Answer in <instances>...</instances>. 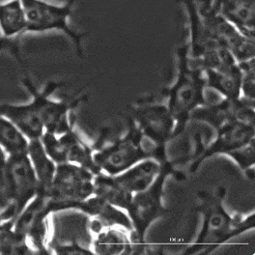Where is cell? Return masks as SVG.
I'll list each match as a JSON object with an SVG mask.
<instances>
[{"label": "cell", "instance_id": "6da1fadb", "mask_svg": "<svg viewBox=\"0 0 255 255\" xmlns=\"http://www.w3.org/2000/svg\"><path fill=\"white\" fill-rule=\"evenodd\" d=\"M226 196L225 186L197 192L196 212L201 218V226L195 238L181 252L182 255H211L224 244L255 229V211L250 214L228 211Z\"/></svg>", "mask_w": 255, "mask_h": 255}, {"label": "cell", "instance_id": "7a4b0ae2", "mask_svg": "<svg viewBox=\"0 0 255 255\" xmlns=\"http://www.w3.org/2000/svg\"><path fill=\"white\" fill-rule=\"evenodd\" d=\"M175 55V80L161 95L175 121L177 139L188 129L192 113L209 102L204 70L190 57L186 43L176 48Z\"/></svg>", "mask_w": 255, "mask_h": 255}, {"label": "cell", "instance_id": "3957f363", "mask_svg": "<svg viewBox=\"0 0 255 255\" xmlns=\"http://www.w3.org/2000/svg\"><path fill=\"white\" fill-rule=\"evenodd\" d=\"M225 156L234 161L245 177L254 182L255 178V124L230 122L216 128L198 157L187 167L194 174L208 159Z\"/></svg>", "mask_w": 255, "mask_h": 255}, {"label": "cell", "instance_id": "277c9868", "mask_svg": "<svg viewBox=\"0 0 255 255\" xmlns=\"http://www.w3.org/2000/svg\"><path fill=\"white\" fill-rule=\"evenodd\" d=\"M169 177H175L177 180L185 179L171 159L163 163L160 174L150 187L132 195L126 213L131 224L129 239L133 247V255L147 253V232L154 223L169 212L164 204L165 184Z\"/></svg>", "mask_w": 255, "mask_h": 255}, {"label": "cell", "instance_id": "5b68a950", "mask_svg": "<svg viewBox=\"0 0 255 255\" xmlns=\"http://www.w3.org/2000/svg\"><path fill=\"white\" fill-rule=\"evenodd\" d=\"M128 120L154 148L160 162L169 160L167 147L175 140V121L164 102L155 97L136 101L129 110Z\"/></svg>", "mask_w": 255, "mask_h": 255}, {"label": "cell", "instance_id": "8992f818", "mask_svg": "<svg viewBox=\"0 0 255 255\" xmlns=\"http://www.w3.org/2000/svg\"><path fill=\"white\" fill-rule=\"evenodd\" d=\"M92 147L96 166L108 175L120 174L143 159H156L153 147L128 120L124 134L109 142L99 140Z\"/></svg>", "mask_w": 255, "mask_h": 255}, {"label": "cell", "instance_id": "52a82bcc", "mask_svg": "<svg viewBox=\"0 0 255 255\" xmlns=\"http://www.w3.org/2000/svg\"><path fill=\"white\" fill-rule=\"evenodd\" d=\"M20 1L26 18V32H61L72 41L78 56L84 58L82 42L88 34L77 30L70 22L76 0H67L61 4H55L48 0Z\"/></svg>", "mask_w": 255, "mask_h": 255}, {"label": "cell", "instance_id": "ba28073f", "mask_svg": "<svg viewBox=\"0 0 255 255\" xmlns=\"http://www.w3.org/2000/svg\"><path fill=\"white\" fill-rule=\"evenodd\" d=\"M94 177L89 169L75 163L56 164L48 200L49 213L52 215L67 210L80 211L82 202L94 193Z\"/></svg>", "mask_w": 255, "mask_h": 255}, {"label": "cell", "instance_id": "9c48e42d", "mask_svg": "<svg viewBox=\"0 0 255 255\" xmlns=\"http://www.w3.org/2000/svg\"><path fill=\"white\" fill-rule=\"evenodd\" d=\"M21 83L29 94L38 101L45 131L59 135L74 128V111L87 100L86 96H76L66 100H53L50 97L60 87H63L65 83L62 81H48L44 88L39 90L29 75H24Z\"/></svg>", "mask_w": 255, "mask_h": 255}, {"label": "cell", "instance_id": "30bf717a", "mask_svg": "<svg viewBox=\"0 0 255 255\" xmlns=\"http://www.w3.org/2000/svg\"><path fill=\"white\" fill-rule=\"evenodd\" d=\"M2 173L16 220L37 192V177L28 154L8 156Z\"/></svg>", "mask_w": 255, "mask_h": 255}, {"label": "cell", "instance_id": "8fae6325", "mask_svg": "<svg viewBox=\"0 0 255 255\" xmlns=\"http://www.w3.org/2000/svg\"><path fill=\"white\" fill-rule=\"evenodd\" d=\"M41 141L55 164L70 162L89 169L94 175L101 173L93 159L92 145L86 143L74 128L59 135L45 131Z\"/></svg>", "mask_w": 255, "mask_h": 255}, {"label": "cell", "instance_id": "7c38bea8", "mask_svg": "<svg viewBox=\"0 0 255 255\" xmlns=\"http://www.w3.org/2000/svg\"><path fill=\"white\" fill-rule=\"evenodd\" d=\"M29 103L21 105L0 104V116L11 121L28 138L41 139L45 132L38 101L31 96Z\"/></svg>", "mask_w": 255, "mask_h": 255}, {"label": "cell", "instance_id": "4fadbf2b", "mask_svg": "<svg viewBox=\"0 0 255 255\" xmlns=\"http://www.w3.org/2000/svg\"><path fill=\"white\" fill-rule=\"evenodd\" d=\"M164 162L155 159H143L124 172L112 176L123 191L133 195L146 190L154 183L160 174Z\"/></svg>", "mask_w": 255, "mask_h": 255}, {"label": "cell", "instance_id": "5bb4252c", "mask_svg": "<svg viewBox=\"0 0 255 255\" xmlns=\"http://www.w3.org/2000/svg\"><path fill=\"white\" fill-rule=\"evenodd\" d=\"M213 4L238 31L255 39V0H213Z\"/></svg>", "mask_w": 255, "mask_h": 255}, {"label": "cell", "instance_id": "9a60e30c", "mask_svg": "<svg viewBox=\"0 0 255 255\" xmlns=\"http://www.w3.org/2000/svg\"><path fill=\"white\" fill-rule=\"evenodd\" d=\"M89 247L93 255H133V247L129 232L118 226H104L101 231L92 235Z\"/></svg>", "mask_w": 255, "mask_h": 255}, {"label": "cell", "instance_id": "2e32d148", "mask_svg": "<svg viewBox=\"0 0 255 255\" xmlns=\"http://www.w3.org/2000/svg\"><path fill=\"white\" fill-rule=\"evenodd\" d=\"M28 156L38 182L36 194L48 198L53 183L56 164L47 155L41 139L29 140Z\"/></svg>", "mask_w": 255, "mask_h": 255}, {"label": "cell", "instance_id": "e0dca14e", "mask_svg": "<svg viewBox=\"0 0 255 255\" xmlns=\"http://www.w3.org/2000/svg\"><path fill=\"white\" fill-rule=\"evenodd\" d=\"M79 212L98 218L106 226H118L128 232L131 231L130 221L124 210L112 206L94 194L82 202Z\"/></svg>", "mask_w": 255, "mask_h": 255}, {"label": "cell", "instance_id": "ac0fdd59", "mask_svg": "<svg viewBox=\"0 0 255 255\" xmlns=\"http://www.w3.org/2000/svg\"><path fill=\"white\" fill-rule=\"evenodd\" d=\"M207 88H210L223 99L234 100L241 97V70L239 64L222 70L208 69L204 71Z\"/></svg>", "mask_w": 255, "mask_h": 255}, {"label": "cell", "instance_id": "d6986e66", "mask_svg": "<svg viewBox=\"0 0 255 255\" xmlns=\"http://www.w3.org/2000/svg\"><path fill=\"white\" fill-rule=\"evenodd\" d=\"M0 30L6 38H16L26 32V18L20 0L0 2Z\"/></svg>", "mask_w": 255, "mask_h": 255}, {"label": "cell", "instance_id": "ffe728a7", "mask_svg": "<svg viewBox=\"0 0 255 255\" xmlns=\"http://www.w3.org/2000/svg\"><path fill=\"white\" fill-rule=\"evenodd\" d=\"M94 195L99 196L114 207L127 211L132 195L123 191L114 181L113 176L106 173H99L93 181Z\"/></svg>", "mask_w": 255, "mask_h": 255}, {"label": "cell", "instance_id": "44dd1931", "mask_svg": "<svg viewBox=\"0 0 255 255\" xmlns=\"http://www.w3.org/2000/svg\"><path fill=\"white\" fill-rule=\"evenodd\" d=\"M0 147L8 156L28 154V138L11 121L0 116Z\"/></svg>", "mask_w": 255, "mask_h": 255}, {"label": "cell", "instance_id": "7402d4cb", "mask_svg": "<svg viewBox=\"0 0 255 255\" xmlns=\"http://www.w3.org/2000/svg\"><path fill=\"white\" fill-rule=\"evenodd\" d=\"M0 255H34L25 238L14 229V220L5 221L0 230Z\"/></svg>", "mask_w": 255, "mask_h": 255}, {"label": "cell", "instance_id": "603a6c76", "mask_svg": "<svg viewBox=\"0 0 255 255\" xmlns=\"http://www.w3.org/2000/svg\"><path fill=\"white\" fill-rule=\"evenodd\" d=\"M255 58L240 62L241 97L255 101Z\"/></svg>", "mask_w": 255, "mask_h": 255}, {"label": "cell", "instance_id": "cb8c5ba5", "mask_svg": "<svg viewBox=\"0 0 255 255\" xmlns=\"http://www.w3.org/2000/svg\"><path fill=\"white\" fill-rule=\"evenodd\" d=\"M49 250L55 255H93L90 248H84L78 242L58 243L50 241Z\"/></svg>", "mask_w": 255, "mask_h": 255}, {"label": "cell", "instance_id": "d4e9b609", "mask_svg": "<svg viewBox=\"0 0 255 255\" xmlns=\"http://www.w3.org/2000/svg\"><path fill=\"white\" fill-rule=\"evenodd\" d=\"M2 166H0V218L2 222L14 220L13 211H12V204L9 198L8 192L6 190L3 173H2Z\"/></svg>", "mask_w": 255, "mask_h": 255}, {"label": "cell", "instance_id": "484cf974", "mask_svg": "<svg viewBox=\"0 0 255 255\" xmlns=\"http://www.w3.org/2000/svg\"><path fill=\"white\" fill-rule=\"evenodd\" d=\"M19 49L18 41L16 40V38H6L3 36L0 37V53L8 52L13 55L19 63L22 64Z\"/></svg>", "mask_w": 255, "mask_h": 255}, {"label": "cell", "instance_id": "4316f807", "mask_svg": "<svg viewBox=\"0 0 255 255\" xmlns=\"http://www.w3.org/2000/svg\"><path fill=\"white\" fill-rule=\"evenodd\" d=\"M7 157H8V155H7V154L5 153V151L0 147V166L5 163V161H6V159H7Z\"/></svg>", "mask_w": 255, "mask_h": 255}]
</instances>
